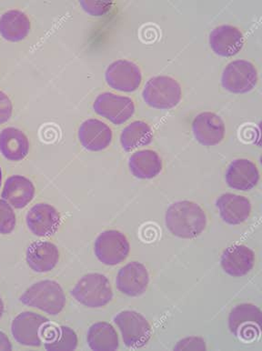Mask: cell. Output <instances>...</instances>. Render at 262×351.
Instances as JSON below:
<instances>
[{
	"label": "cell",
	"mask_w": 262,
	"mask_h": 351,
	"mask_svg": "<svg viewBox=\"0 0 262 351\" xmlns=\"http://www.w3.org/2000/svg\"><path fill=\"white\" fill-rule=\"evenodd\" d=\"M207 225L204 210L191 202H176L166 213V226L174 235L193 239L200 235Z\"/></svg>",
	"instance_id": "1"
},
{
	"label": "cell",
	"mask_w": 262,
	"mask_h": 351,
	"mask_svg": "<svg viewBox=\"0 0 262 351\" xmlns=\"http://www.w3.org/2000/svg\"><path fill=\"white\" fill-rule=\"evenodd\" d=\"M22 303L40 309L49 315H57L66 304V296L60 284L53 280H43L33 284L21 298Z\"/></svg>",
	"instance_id": "2"
},
{
	"label": "cell",
	"mask_w": 262,
	"mask_h": 351,
	"mask_svg": "<svg viewBox=\"0 0 262 351\" xmlns=\"http://www.w3.org/2000/svg\"><path fill=\"white\" fill-rule=\"evenodd\" d=\"M71 293L78 302L88 308L104 307L113 298L110 280L99 273L85 275Z\"/></svg>",
	"instance_id": "3"
},
{
	"label": "cell",
	"mask_w": 262,
	"mask_h": 351,
	"mask_svg": "<svg viewBox=\"0 0 262 351\" xmlns=\"http://www.w3.org/2000/svg\"><path fill=\"white\" fill-rule=\"evenodd\" d=\"M180 85L171 77L160 76L150 79L145 86L143 99L150 107L158 110H171L181 99Z\"/></svg>",
	"instance_id": "4"
},
{
	"label": "cell",
	"mask_w": 262,
	"mask_h": 351,
	"mask_svg": "<svg viewBox=\"0 0 262 351\" xmlns=\"http://www.w3.org/2000/svg\"><path fill=\"white\" fill-rule=\"evenodd\" d=\"M261 322V309L252 304L237 306L228 317L231 332L244 341H254L260 336Z\"/></svg>",
	"instance_id": "5"
},
{
	"label": "cell",
	"mask_w": 262,
	"mask_h": 351,
	"mask_svg": "<svg viewBox=\"0 0 262 351\" xmlns=\"http://www.w3.org/2000/svg\"><path fill=\"white\" fill-rule=\"evenodd\" d=\"M121 331L124 343L130 348L145 346L152 336V327L141 314L136 311H122L114 319Z\"/></svg>",
	"instance_id": "6"
},
{
	"label": "cell",
	"mask_w": 262,
	"mask_h": 351,
	"mask_svg": "<svg viewBox=\"0 0 262 351\" xmlns=\"http://www.w3.org/2000/svg\"><path fill=\"white\" fill-rule=\"evenodd\" d=\"M258 73L254 65L246 60L228 64L223 71L222 87L231 93H247L257 85Z\"/></svg>",
	"instance_id": "7"
},
{
	"label": "cell",
	"mask_w": 262,
	"mask_h": 351,
	"mask_svg": "<svg viewBox=\"0 0 262 351\" xmlns=\"http://www.w3.org/2000/svg\"><path fill=\"white\" fill-rule=\"evenodd\" d=\"M130 253V243L124 234L108 230L100 234L95 242V254L99 261L110 266L121 263Z\"/></svg>",
	"instance_id": "8"
},
{
	"label": "cell",
	"mask_w": 262,
	"mask_h": 351,
	"mask_svg": "<svg viewBox=\"0 0 262 351\" xmlns=\"http://www.w3.org/2000/svg\"><path fill=\"white\" fill-rule=\"evenodd\" d=\"M93 108L95 112L115 125L125 123L135 113V105L130 97L108 92L97 96Z\"/></svg>",
	"instance_id": "9"
},
{
	"label": "cell",
	"mask_w": 262,
	"mask_h": 351,
	"mask_svg": "<svg viewBox=\"0 0 262 351\" xmlns=\"http://www.w3.org/2000/svg\"><path fill=\"white\" fill-rule=\"evenodd\" d=\"M49 319L34 312H23L13 320L11 332L19 344L38 347L43 328Z\"/></svg>",
	"instance_id": "10"
},
{
	"label": "cell",
	"mask_w": 262,
	"mask_h": 351,
	"mask_svg": "<svg viewBox=\"0 0 262 351\" xmlns=\"http://www.w3.org/2000/svg\"><path fill=\"white\" fill-rule=\"evenodd\" d=\"M106 82L110 88L122 92L138 89L142 82L141 69L129 60L115 61L106 71Z\"/></svg>",
	"instance_id": "11"
},
{
	"label": "cell",
	"mask_w": 262,
	"mask_h": 351,
	"mask_svg": "<svg viewBox=\"0 0 262 351\" xmlns=\"http://www.w3.org/2000/svg\"><path fill=\"white\" fill-rule=\"evenodd\" d=\"M195 138L204 146H215L223 141L225 124L219 116L213 112L198 115L192 123Z\"/></svg>",
	"instance_id": "12"
},
{
	"label": "cell",
	"mask_w": 262,
	"mask_h": 351,
	"mask_svg": "<svg viewBox=\"0 0 262 351\" xmlns=\"http://www.w3.org/2000/svg\"><path fill=\"white\" fill-rule=\"evenodd\" d=\"M149 282L150 276L146 267L136 261L122 267L117 277L119 291L130 297L143 294Z\"/></svg>",
	"instance_id": "13"
},
{
	"label": "cell",
	"mask_w": 262,
	"mask_h": 351,
	"mask_svg": "<svg viewBox=\"0 0 262 351\" xmlns=\"http://www.w3.org/2000/svg\"><path fill=\"white\" fill-rule=\"evenodd\" d=\"M210 45L217 55L233 57L243 47L244 38L241 30L237 27L223 25L211 33Z\"/></svg>",
	"instance_id": "14"
},
{
	"label": "cell",
	"mask_w": 262,
	"mask_h": 351,
	"mask_svg": "<svg viewBox=\"0 0 262 351\" xmlns=\"http://www.w3.org/2000/svg\"><path fill=\"white\" fill-rule=\"evenodd\" d=\"M60 216L55 208L49 204H38L27 214V224L33 234L47 237L56 232L60 225Z\"/></svg>",
	"instance_id": "15"
},
{
	"label": "cell",
	"mask_w": 262,
	"mask_h": 351,
	"mask_svg": "<svg viewBox=\"0 0 262 351\" xmlns=\"http://www.w3.org/2000/svg\"><path fill=\"white\" fill-rule=\"evenodd\" d=\"M79 138L85 149L91 152H100L110 146L112 132L108 125L99 119H88L80 128Z\"/></svg>",
	"instance_id": "16"
},
{
	"label": "cell",
	"mask_w": 262,
	"mask_h": 351,
	"mask_svg": "<svg viewBox=\"0 0 262 351\" xmlns=\"http://www.w3.org/2000/svg\"><path fill=\"white\" fill-rule=\"evenodd\" d=\"M260 180L257 167L250 160H237L228 167L226 181L231 189L248 191L254 188Z\"/></svg>",
	"instance_id": "17"
},
{
	"label": "cell",
	"mask_w": 262,
	"mask_h": 351,
	"mask_svg": "<svg viewBox=\"0 0 262 351\" xmlns=\"http://www.w3.org/2000/svg\"><path fill=\"white\" fill-rule=\"evenodd\" d=\"M254 263V252L244 245H235L228 247L222 257V269L233 277H241L248 274L252 269Z\"/></svg>",
	"instance_id": "18"
},
{
	"label": "cell",
	"mask_w": 262,
	"mask_h": 351,
	"mask_svg": "<svg viewBox=\"0 0 262 351\" xmlns=\"http://www.w3.org/2000/svg\"><path fill=\"white\" fill-rule=\"evenodd\" d=\"M220 217L230 225H238L248 219L252 205L247 197L235 194H223L217 200Z\"/></svg>",
	"instance_id": "19"
},
{
	"label": "cell",
	"mask_w": 262,
	"mask_h": 351,
	"mask_svg": "<svg viewBox=\"0 0 262 351\" xmlns=\"http://www.w3.org/2000/svg\"><path fill=\"white\" fill-rule=\"evenodd\" d=\"M58 258V247L50 242H35L27 250V263L36 272L50 271L57 265Z\"/></svg>",
	"instance_id": "20"
},
{
	"label": "cell",
	"mask_w": 262,
	"mask_h": 351,
	"mask_svg": "<svg viewBox=\"0 0 262 351\" xmlns=\"http://www.w3.org/2000/svg\"><path fill=\"white\" fill-rule=\"evenodd\" d=\"M35 195V186L32 181L22 176L8 178L3 189L2 197L16 208L26 207Z\"/></svg>",
	"instance_id": "21"
},
{
	"label": "cell",
	"mask_w": 262,
	"mask_h": 351,
	"mask_svg": "<svg viewBox=\"0 0 262 351\" xmlns=\"http://www.w3.org/2000/svg\"><path fill=\"white\" fill-rule=\"evenodd\" d=\"M29 149V139L21 130L15 128H8L0 132V152L8 160H24Z\"/></svg>",
	"instance_id": "22"
},
{
	"label": "cell",
	"mask_w": 262,
	"mask_h": 351,
	"mask_svg": "<svg viewBox=\"0 0 262 351\" xmlns=\"http://www.w3.org/2000/svg\"><path fill=\"white\" fill-rule=\"evenodd\" d=\"M29 30V19L21 11H8L0 19V34L5 40L19 43L27 37Z\"/></svg>",
	"instance_id": "23"
},
{
	"label": "cell",
	"mask_w": 262,
	"mask_h": 351,
	"mask_svg": "<svg viewBox=\"0 0 262 351\" xmlns=\"http://www.w3.org/2000/svg\"><path fill=\"white\" fill-rule=\"evenodd\" d=\"M131 173L142 180H150L160 173L163 161L157 152L153 150H141L134 153L129 163Z\"/></svg>",
	"instance_id": "24"
},
{
	"label": "cell",
	"mask_w": 262,
	"mask_h": 351,
	"mask_svg": "<svg viewBox=\"0 0 262 351\" xmlns=\"http://www.w3.org/2000/svg\"><path fill=\"white\" fill-rule=\"evenodd\" d=\"M88 343L89 348L93 350H117L119 349L118 334L110 323H96L89 328Z\"/></svg>",
	"instance_id": "25"
},
{
	"label": "cell",
	"mask_w": 262,
	"mask_h": 351,
	"mask_svg": "<svg viewBox=\"0 0 262 351\" xmlns=\"http://www.w3.org/2000/svg\"><path fill=\"white\" fill-rule=\"evenodd\" d=\"M152 130L149 125L143 121H134L122 132L121 142L123 149L130 152L152 143Z\"/></svg>",
	"instance_id": "26"
},
{
	"label": "cell",
	"mask_w": 262,
	"mask_h": 351,
	"mask_svg": "<svg viewBox=\"0 0 262 351\" xmlns=\"http://www.w3.org/2000/svg\"><path fill=\"white\" fill-rule=\"evenodd\" d=\"M77 345L76 333L68 327H60L57 338L54 341L46 342L45 349L49 351L74 350Z\"/></svg>",
	"instance_id": "27"
},
{
	"label": "cell",
	"mask_w": 262,
	"mask_h": 351,
	"mask_svg": "<svg viewBox=\"0 0 262 351\" xmlns=\"http://www.w3.org/2000/svg\"><path fill=\"white\" fill-rule=\"evenodd\" d=\"M16 226L15 213L8 203L0 199V234H10Z\"/></svg>",
	"instance_id": "28"
},
{
	"label": "cell",
	"mask_w": 262,
	"mask_h": 351,
	"mask_svg": "<svg viewBox=\"0 0 262 351\" xmlns=\"http://www.w3.org/2000/svg\"><path fill=\"white\" fill-rule=\"evenodd\" d=\"M80 5H82L85 11L93 16H102L110 10V2L102 1H82Z\"/></svg>",
	"instance_id": "29"
},
{
	"label": "cell",
	"mask_w": 262,
	"mask_h": 351,
	"mask_svg": "<svg viewBox=\"0 0 262 351\" xmlns=\"http://www.w3.org/2000/svg\"><path fill=\"white\" fill-rule=\"evenodd\" d=\"M175 350H205L206 345L204 341L196 337H191L182 339L178 342L177 346L174 348Z\"/></svg>",
	"instance_id": "30"
},
{
	"label": "cell",
	"mask_w": 262,
	"mask_h": 351,
	"mask_svg": "<svg viewBox=\"0 0 262 351\" xmlns=\"http://www.w3.org/2000/svg\"><path fill=\"white\" fill-rule=\"evenodd\" d=\"M13 106L10 97L0 90V125L7 122L12 115Z\"/></svg>",
	"instance_id": "31"
},
{
	"label": "cell",
	"mask_w": 262,
	"mask_h": 351,
	"mask_svg": "<svg viewBox=\"0 0 262 351\" xmlns=\"http://www.w3.org/2000/svg\"><path fill=\"white\" fill-rule=\"evenodd\" d=\"M12 350V346H11V343L10 339H8L7 335L1 332L0 331V350Z\"/></svg>",
	"instance_id": "32"
},
{
	"label": "cell",
	"mask_w": 262,
	"mask_h": 351,
	"mask_svg": "<svg viewBox=\"0 0 262 351\" xmlns=\"http://www.w3.org/2000/svg\"><path fill=\"white\" fill-rule=\"evenodd\" d=\"M3 312H4V303H3L1 298H0V319L2 317Z\"/></svg>",
	"instance_id": "33"
},
{
	"label": "cell",
	"mask_w": 262,
	"mask_h": 351,
	"mask_svg": "<svg viewBox=\"0 0 262 351\" xmlns=\"http://www.w3.org/2000/svg\"><path fill=\"white\" fill-rule=\"evenodd\" d=\"M1 180H2V172H1V168H0V186H1Z\"/></svg>",
	"instance_id": "34"
}]
</instances>
